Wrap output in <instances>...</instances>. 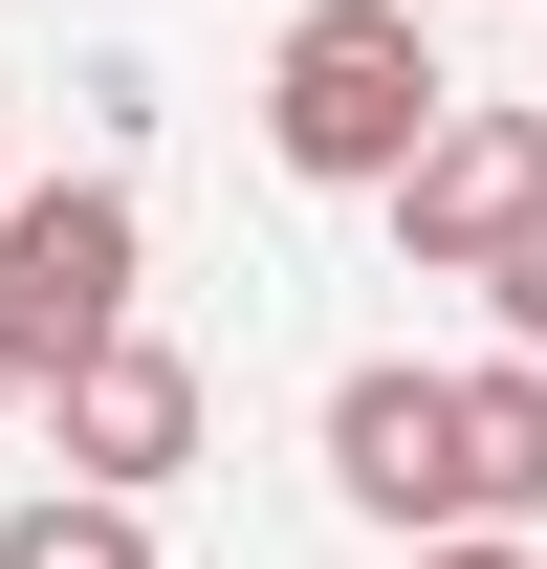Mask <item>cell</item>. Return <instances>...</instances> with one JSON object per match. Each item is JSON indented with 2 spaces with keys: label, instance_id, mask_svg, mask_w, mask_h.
Masks as SVG:
<instances>
[{
  "label": "cell",
  "instance_id": "6da1fadb",
  "mask_svg": "<svg viewBox=\"0 0 547 569\" xmlns=\"http://www.w3.org/2000/svg\"><path fill=\"white\" fill-rule=\"evenodd\" d=\"M438 110H460V67H438L416 0H307L263 44V153L307 198H395L416 153H438Z\"/></svg>",
  "mask_w": 547,
  "mask_h": 569
},
{
  "label": "cell",
  "instance_id": "7a4b0ae2",
  "mask_svg": "<svg viewBox=\"0 0 547 569\" xmlns=\"http://www.w3.org/2000/svg\"><path fill=\"white\" fill-rule=\"evenodd\" d=\"M132 284H153L132 176H22V198H0V351H22V395H67V372L132 329Z\"/></svg>",
  "mask_w": 547,
  "mask_h": 569
},
{
  "label": "cell",
  "instance_id": "3957f363",
  "mask_svg": "<svg viewBox=\"0 0 547 569\" xmlns=\"http://www.w3.org/2000/svg\"><path fill=\"white\" fill-rule=\"evenodd\" d=\"M329 503H350V526L460 548V526H481V482H460V372H416V351L329 372Z\"/></svg>",
  "mask_w": 547,
  "mask_h": 569
},
{
  "label": "cell",
  "instance_id": "277c9868",
  "mask_svg": "<svg viewBox=\"0 0 547 569\" xmlns=\"http://www.w3.org/2000/svg\"><path fill=\"white\" fill-rule=\"evenodd\" d=\"M526 219H547V110H481V88H460V110H438V153L395 176V241H416V284H481L504 241H526Z\"/></svg>",
  "mask_w": 547,
  "mask_h": 569
},
{
  "label": "cell",
  "instance_id": "5b68a950",
  "mask_svg": "<svg viewBox=\"0 0 547 569\" xmlns=\"http://www.w3.org/2000/svg\"><path fill=\"white\" fill-rule=\"evenodd\" d=\"M44 438H67V482L88 503H153L176 460H198V351H153V329H110V351L44 395Z\"/></svg>",
  "mask_w": 547,
  "mask_h": 569
},
{
  "label": "cell",
  "instance_id": "8992f818",
  "mask_svg": "<svg viewBox=\"0 0 547 569\" xmlns=\"http://www.w3.org/2000/svg\"><path fill=\"white\" fill-rule=\"evenodd\" d=\"M460 482H481V526H526V503H547V372H526V351L460 372Z\"/></svg>",
  "mask_w": 547,
  "mask_h": 569
},
{
  "label": "cell",
  "instance_id": "52a82bcc",
  "mask_svg": "<svg viewBox=\"0 0 547 569\" xmlns=\"http://www.w3.org/2000/svg\"><path fill=\"white\" fill-rule=\"evenodd\" d=\"M0 569H153V503H88V482H44V503H0Z\"/></svg>",
  "mask_w": 547,
  "mask_h": 569
},
{
  "label": "cell",
  "instance_id": "ba28073f",
  "mask_svg": "<svg viewBox=\"0 0 547 569\" xmlns=\"http://www.w3.org/2000/svg\"><path fill=\"white\" fill-rule=\"evenodd\" d=\"M481 307H504V351L547 372V219H526V241H504V263H481Z\"/></svg>",
  "mask_w": 547,
  "mask_h": 569
},
{
  "label": "cell",
  "instance_id": "9c48e42d",
  "mask_svg": "<svg viewBox=\"0 0 547 569\" xmlns=\"http://www.w3.org/2000/svg\"><path fill=\"white\" fill-rule=\"evenodd\" d=\"M416 569H547V548H526V526H460V548H416Z\"/></svg>",
  "mask_w": 547,
  "mask_h": 569
},
{
  "label": "cell",
  "instance_id": "30bf717a",
  "mask_svg": "<svg viewBox=\"0 0 547 569\" xmlns=\"http://www.w3.org/2000/svg\"><path fill=\"white\" fill-rule=\"evenodd\" d=\"M0 395H22V351H0Z\"/></svg>",
  "mask_w": 547,
  "mask_h": 569
},
{
  "label": "cell",
  "instance_id": "8fae6325",
  "mask_svg": "<svg viewBox=\"0 0 547 569\" xmlns=\"http://www.w3.org/2000/svg\"><path fill=\"white\" fill-rule=\"evenodd\" d=\"M0 198H22V176H0Z\"/></svg>",
  "mask_w": 547,
  "mask_h": 569
}]
</instances>
